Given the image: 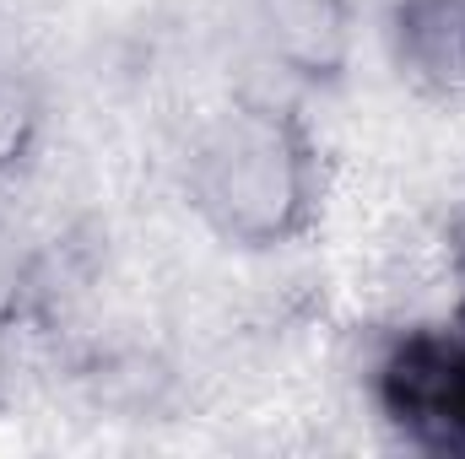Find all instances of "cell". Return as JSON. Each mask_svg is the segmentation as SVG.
Listing matches in <instances>:
<instances>
[{"label": "cell", "instance_id": "2", "mask_svg": "<svg viewBox=\"0 0 465 459\" xmlns=\"http://www.w3.org/2000/svg\"><path fill=\"white\" fill-rule=\"evenodd\" d=\"M373 395L406 444L433 449V454H465V292L444 325L406 330L379 356Z\"/></svg>", "mask_w": 465, "mask_h": 459}, {"label": "cell", "instance_id": "4", "mask_svg": "<svg viewBox=\"0 0 465 459\" xmlns=\"http://www.w3.org/2000/svg\"><path fill=\"white\" fill-rule=\"evenodd\" d=\"M265 33L271 49L298 76H336L351 49L347 0H265Z\"/></svg>", "mask_w": 465, "mask_h": 459}, {"label": "cell", "instance_id": "3", "mask_svg": "<svg viewBox=\"0 0 465 459\" xmlns=\"http://www.w3.org/2000/svg\"><path fill=\"white\" fill-rule=\"evenodd\" d=\"M384 38L422 93L465 103V0H395Z\"/></svg>", "mask_w": 465, "mask_h": 459}, {"label": "cell", "instance_id": "1", "mask_svg": "<svg viewBox=\"0 0 465 459\" xmlns=\"http://www.w3.org/2000/svg\"><path fill=\"white\" fill-rule=\"evenodd\" d=\"M190 206L232 249H282L320 211V146L276 103H232L190 146Z\"/></svg>", "mask_w": 465, "mask_h": 459}, {"label": "cell", "instance_id": "5", "mask_svg": "<svg viewBox=\"0 0 465 459\" xmlns=\"http://www.w3.org/2000/svg\"><path fill=\"white\" fill-rule=\"evenodd\" d=\"M38 98L16 82V76H0V168H16L27 162L33 141H38Z\"/></svg>", "mask_w": 465, "mask_h": 459}]
</instances>
